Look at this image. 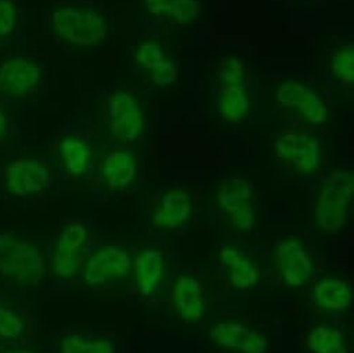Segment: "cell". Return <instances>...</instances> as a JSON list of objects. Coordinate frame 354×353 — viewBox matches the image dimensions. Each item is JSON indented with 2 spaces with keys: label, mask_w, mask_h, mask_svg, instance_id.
<instances>
[{
  "label": "cell",
  "mask_w": 354,
  "mask_h": 353,
  "mask_svg": "<svg viewBox=\"0 0 354 353\" xmlns=\"http://www.w3.org/2000/svg\"><path fill=\"white\" fill-rule=\"evenodd\" d=\"M354 197V174L346 168L333 170L319 187L314 205V224L326 235L339 234L347 224Z\"/></svg>",
  "instance_id": "1"
},
{
  "label": "cell",
  "mask_w": 354,
  "mask_h": 353,
  "mask_svg": "<svg viewBox=\"0 0 354 353\" xmlns=\"http://www.w3.org/2000/svg\"><path fill=\"white\" fill-rule=\"evenodd\" d=\"M274 264L282 284L290 289L306 287L315 273L313 256L304 242L296 237H285L277 242Z\"/></svg>",
  "instance_id": "4"
},
{
  "label": "cell",
  "mask_w": 354,
  "mask_h": 353,
  "mask_svg": "<svg viewBox=\"0 0 354 353\" xmlns=\"http://www.w3.org/2000/svg\"><path fill=\"white\" fill-rule=\"evenodd\" d=\"M218 78L223 87L245 85L246 67L238 56H227L218 69Z\"/></svg>",
  "instance_id": "28"
},
{
  "label": "cell",
  "mask_w": 354,
  "mask_h": 353,
  "mask_svg": "<svg viewBox=\"0 0 354 353\" xmlns=\"http://www.w3.org/2000/svg\"><path fill=\"white\" fill-rule=\"evenodd\" d=\"M52 181L49 167L34 157H19L8 163L3 172V184L15 198H31L48 190Z\"/></svg>",
  "instance_id": "7"
},
{
  "label": "cell",
  "mask_w": 354,
  "mask_h": 353,
  "mask_svg": "<svg viewBox=\"0 0 354 353\" xmlns=\"http://www.w3.org/2000/svg\"><path fill=\"white\" fill-rule=\"evenodd\" d=\"M311 300L322 311L343 313L353 303V288L340 277L326 275L313 285Z\"/></svg>",
  "instance_id": "18"
},
{
  "label": "cell",
  "mask_w": 354,
  "mask_h": 353,
  "mask_svg": "<svg viewBox=\"0 0 354 353\" xmlns=\"http://www.w3.org/2000/svg\"><path fill=\"white\" fill-rule=\"evenodd\" d=\"M133 57L136 64L149 73L157 64H160L167 57V55L160 42L154 39H146L136 46Z\"/></svg>",
  "instance_id": "27"
},
{
  "label": "cell",
  "mask_w": 354,
  "mask_h": 353,
  "mask_svg": "<svg viewBox=\"0 0 354 353\" xmlns=\"http://www.w3.org/2000/svg\"><path fill=\"white\" fill-rule=\"evenodd\" d=\"M59 353H117V347L107 338L67 334L59 342Z\"/></svg>",
  "instance_id": "23"
},
{
  "label": "cell",
  "mask_w": 354,
  "mask_h": 353,
  "mask_svg": "<svg viewBox=\"0 0 354 353\" xmlns=\"http://www.w3.org/2000/svg\"><path fill=\"white\" fill-rule=\"evenodd\" d=\"M19 26V8L13 0H0V39L15 34Z\"/></svg>",
  "instance_id": "30"
},
{
  "label": "cell",
  "mask_w": 354,
  "mask_h": 353,
  "mask_svg": "<svg viewBox=\"0 0 354 353\" xmlns=\"http://www.w3.org/2000/svg\"><path fill=\"white\" fill-rule=\"evenodd\" d=\"M100 174L109 190L115 192L124 191L135 183L138 176L136 156L127 149L113 150L104 157Z\"/></svg>",
  "instance_id": "19"
},
{
  "label": "cell",
  "mask_w": 354,
  "mask_h": 353,
  "mask_svg": "<svg viewBox=\"0 0 354 353\" xmlns=\"http://www.w3.org/2000/svg\"><path fill=\"white\" fill-rule=\"evenodd\" d=\"M89 241V230L80 221L68 223L60 231L53 255L52 271L60 280L75 278L82 269V253Z\"/></svg>",
  "instance_id": "8"
},
{
  "label": "cell",
  "mask_w": 354,
  "mask_h": 353,
  "mask_svg": "<svg viewBox=\"0 0 354 353\" xmlns=\"http://www.w3.org/2000/svg\"><path fill=\"white\" fill-rule=\"evenodd\" d=\"M26 329V318L15 309L0 303V338L15 341L21 338Z\"/></svg>",
  "instance_id": "26"
},
{
  "label": "cell",
  "mask_w": 354,
  "mask_h": 353,
  "mask_svg": "<svg viewBox=\"0 0 354 353\" xmlns=\"http://www.w3.org/2000/svg\"><path fill=\"white\" fill-rule=\"evenodd\" d=\"M53 34L67 45L89 49L102 45L109 35L106 17L91 8L60 6L50 15Z\"/></svg>",
  "instance_id": "2"
},
{
  "label": "cell",
  "mask_w": 354,
  "mask_h": 353,
  "mask_svg": "<svg viewBox=\"0 0 354 353\" xmlns=\"http://www.w3.org/2000/svg\"><path fill=\"white\" fill-rule=\"evenodd\" d=\"M277 103L300 114L311 125H324L329 118L325 100L310 85L297 80H285L275 89Z\"/></svg>",
  "instance_id": "11"
},
{
  "label": "cell",
  "mask_w": 354,
  "mask_h": 353,
  "mask_svg": "<svg viewBox=\"0 0 354 353\" xmlns=\"http://www.w3.org/2000/svg\"><path fill=\"white\" fill-rule=\"evenodd\" d=\"M306 346L311 353H348L343 331L329 324L310 328L306 335Z\"/></svg>",
  "instance_id": "22"
},
{
  "label": "cell",
  "mask_w": 354,
  "mask_h": 353,
  "mask_svg": "<svg viewBox=\"0 0 354 353\" xmlns=\"http://www.w3.org/2000/svg\"><path fill=\"white\" fill-rule=\"evenodd\" d=\"M329 69L332 75L343 82V84H353L354 82V46L344 45L333 52Z\"/></svg>",
  "instance_id": "25"
},
{
  "label": "cell",
  "mask_w": 354,
  "mask_h": 353,
  "mask_svg": "<svg viewBox=\"0 0 354 353\" xmlns=\"http://www.w3.org/2000/svg\"><path fill=\"white\" fill-rule=\"evenodd\" d=\"M209 335L216 346L228 352L267 353L270 350L268 336L239 320H221L210 328Z\"/></svg>",
  "instance_id": "12"
},
{
  "label": "cell",
  "mask_w": 354,
  "mask_h": 353,
  "mask_svg": "<svg viewBox=\"0 0 354 353\" xmlns=\"http://www.w3.org/2000/svg\"><path fill=\"white\" fill-rule=\"evenodd\" d=\"M132 270L131 253L120 245L97 248L82 263L81 277L88 287L96 288L125 278Z\"/></svg>",
  "instance_id": "6"
},
{
  "label": "cell",
  "mask_w": 354,
  "mask_h": 353,
  "mask_svg": "<svg viewBox=\"0 0 354 353\" xmlns=\"http://www.w3.org/2000/svg\"><path fill=\"white\" fill-rule=\"evenodd\" d=\"M44 70L35 60L13 56L0 63V93L9 98H24L42 82Z\"/></svg>",
  "instance_id": "13"
},
{
  "label": "cell",
  "mask_w": 354,
  "mask_h": 353,
  "mask_svg": "<svg viewBox=\"0 0 354 353\" xmlns=\"http://www.w3.org/2000/svg\"><path fill=\"white\" fill-rule=\"evenodd\" d=\"M250 96L246 85L223 87L218 98V113L230 124L242 123L250 113Z\"/></svg>",
  "instance_id": "21"
},
{
  "label": "cell",
  "mask_w": 354,
  "mask_h": 353,
  "mask_svg": "<svg viewBox=\"0 0 354 353\" xmlns=\"http://www.w3.org/2000/svg\"><path fill=\"white\" fill-rule=\"evenodd\" d=\"M146 12L154 17H164L167 0H143Z\"/></svg>",
  "instance_id": "31"
},
{
  "label": "cell",
  "mask_w": 354,
  "mask_h": 353,
  "mask_svg": "<svg viewBox=\"0 0 354 353\" xmlns=\"http://www.w3.org/2000/svg\"><path fill=\"white\" fill-rule=\"evenodd\" d=\"M109 128L121 142H133L145 131V113L138 98L128 91H115L107 102Z\"/></svg>",
  "instance_id": "10"
},
{
  "label": "cell",
  "mask_w": 354,
  "mask_h": 353,
  "mask_svg": "<svg viewBox=\"0 0 354 353\" xmlns=\"http://www.w3.org/2000/svg\"><path fill=\"white\" fill-rule=\"evenodd\" d=\"M150 75V81L153 82L154 87L157 88H168L171 85H174L178 80L180 75V70L176 63L169 59L165 57L160 64H157L153 70L149 71Z\"/></svg>",
  "instance_id": "29"
},
{
  "label": "cell",
  "mask_w": 354,
  "mask_h": 353,
  "mask_svg": "<svg viewBox=\"0 0 354 353\" xmlns=\"http://www.w3.org/2000/svg\"><path fill=\"white\" fill-rule=\"evenodd\" d=\"M194 216V201L188 191L171 188L165 191L151 213V224L164 231L180 230Z\"/></svg>",
  "instance_id": "15"
},
{
  "label": "cell",
  "mask_w": 354,
  "mask_h": 353,
  "mask_svg": "<svg viewBox=\"0 0 354 353\" xmlns=\"http://www.w3.org/2000/svg\"><path fill=\"white\" fill-rule=\"evenodd\" d=\"M59 154L67 174L82 176L88 172L92 161L89 143L77 135H66L59 142Z\"/></svg>",
  "instance_id": "20"
},
{
  "label": "cell",
  "mask_w": 354,
  "mask_h": 353,
  "mask_svg": "<svg viewBox=\"0 0 354 353\" xmlns=\"http://www.w3.org/2000/svg\"><path fill=\"white\" fill-rule=\"evenodd\" d=\"M253 197L254 188L243 176H231L217 190L216 201L220 210L230 217L232 226L241 233H249L256 226L257 216Z\"/></svg>",
  "instance_id": "5"
},
{
  "label": "cell",
  "mask_w": 354,
  "mask_h": 353,
  "mask_svg": "<svg viewBox=\"0 0 354 353\" xmlns=\"http://www.w3.org/2000/svg\"><path fill=\"white\" fill-rule=\"evenodd\" d=\"M218 262L228 273V281L236 291H250L261 281L260 267L239 248L225 245L218 251Z\"/></svg>",
  "instance_id": "16"
},
{
  "label": "cell",
  "mask_w": 354,
  "mask_h": 353,
  "mask_svg": "<svg viewBox=\"0 0 354 353\" xmlns=\"http://www.w3.org/2000/svg\"><path fill=\"white\" fill-rule=\"evenodd\" d=\"M9 132V117L5 109L0 106V142H2Z\"/></svg>",
  "instance_id": "32"
},
{
  "label": "cell",
  "mask_w": 354,
  "mask_h": 353,
  "mask_svg": "<svg viewBox=\"0 0 354 353\" xmlns=\"http://www.w3.org/2000/svg\"><path fill=\"white\" fill-rule=\"evenodd\" d=\"M3 353H37V352H34V350H31V349L17 347V349H9V350H6V352H3Z\"/></svg>",
  "instance_id": "33"
},
{
  "label": "cell",
  "mask_w": 354,
  "mask_h": 353,
  "mask_svg": "<svg viewBox=\"0 0 354 353\" xmlns=\"http://www.w3.org/2000/svg\"><path fill=\"white\" fill-rule=\"evenodd\" d=\"M171 303L184 323L196 324L203 320L207 302L201 280L192 274H180L171 287Z\"/></svg>",
  "instance_id": "14"
},
{
  "label": "cell",
  "mask_w": 354,
  "mask_h": 353,
  "mask_svg": "<svg viewBox=\"0 0 354 353\" xmlns=\"http://www.w3.org/2000/svg\"><path fill=\"white\" fill-rule=\"evenodd\" d=\"M202 15V3L199 0H167L165 15L175 24L191 26L199 20Z\"/></svg>",
  "instance_id": "24"
},
{
  "label": "cell",
  "mask_w": 354,
  "mask_h": 353,
  "mask_svg": "<svg viewBox=\"0 0 354 353\" xmlns=\"http://www.w3.org/2000/svg\"><path fill=\"white\" fill-rule=\"evenodd\" d=\"M275 156L301 175L315 174L322 161V149L319 141L304 132L290 131L279 135L274 142Z\"/></svg>",
  "instance_id": "9"
},
{
  "label": "cell",
  "mask_w": 354,
  "mask_h": 353,
  "mask_svg": "<svg viewBox=\"0 0 354 353\" xmlns=\"http://www.w3.org/2000/svg\"><path fill=\"white\" fill-rule=\"evenodd\" d=\"M0 275L20 287H37L46 275L41 249L13 233H0Z\"/></svg>",
  "instance_id": "3"
},
{
  "label": "cell",
  "mask_w": 354,
  "mask_h": 353,
  "mask_svg": "<svg viewBox=\"0 0 354 353\" xmlns=\"http://www.w3.org/2000/svg\"><path fill=\"white\" fill-rule=\"evenodd\" d=\"M133 281L138 292L145 296H153L160 288L165 274V259L161 251L145 248L132 259Z\"/></svg>",
  "instance_id": "17"
}]
</instances>
